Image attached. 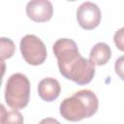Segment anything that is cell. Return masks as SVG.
<instances>
[{
    "label": "cell",
    "instance_id": "cell-1",
    "mask_svg": "<svg viewBox=\"0 0 124 124\" xmlns=\"http://www.w3.org/2000/svg\"><path fill=\"white\" fill-rule=\"evenodd\" d=\"M60 74L78 85L89 83L95 75V65L82 57L75 41L68 38L58 39L52 46Z\"/></svg>",
    "mask_w": 124,
    "mask_h": 124
},
{
    "label": "cell",
    "instance_id": "cell-2",
    "mask_svg": "<svg viewBox=\"0 0 124 124\" xmlns=\"http://www.w3.org/2000/svg\"><path fill=\"white\" fill-rule=\"evenodd\" d=\"M99 101L96 94L88 89L75 92L71 97L64 99L60 104V114L68 121L76 122L91 117L96 113Z\"/></svg>",
    "mask_w": 124,
    "mask_h": 124
},
{
    "label": "cell",
    "instance_id": "cell-3",
    "mask_svg": "<svg viewBox=\"0 0 124 124\" xmlns=\"http://www.w3.org/2000/svg\"><path fill=\"white\" fill-rule=\"evenodd\" d=\"M30 81L21 74H13L7 80L5 87V101L9 107L15 109L24 108L29 102Z\"/></svg>",
    "mask_w": 124,
    "mask_h": 124
},
{
    "label": "cell",
    "instance_id": "cell-4",
    "mask_svg": "<svg viewBox=\"0 0 124 124\" xmlns=\"http://www.w3.org/2000/svg\"><path fill=\"white\" fill-rule=\"evenodd\" d=\"M19 47L23 59L30 65H41L46 59L47 52L44 42L33 34L22 37Z\"/></svg>",
    "mask_w": 124,
    "mask_h": 124
},
{
    "label": "cell",
    "instance_id": "cell-5",
    "mask_svg": "<svg viewBox=\"0 0 124 124\" xmlns=\"http://www.w3.org/2000/svg\"><path fill=\"white\" fill-rule=\"evenodd\" d=\"M101 18V10L93 2H83L77 10V20L83 29L91 30L96 28L100 24Z\"/></svg>",
    "mask_w": 124,
    "mask_h": 124
},
{
    "label": "cell",
    "instance_id": "cell-6",
    "mask_svg": "<svg viewBox=\"0 0 124 124\" xmlns=\"http://www.w3.org/2000/svg\"><path fill=\"white\" fill-rule=\"evenodd\" d=\"M26 15L36 22L49 20L53 15V6L48 0H32L26 5Z\"/></svg>",
    "mask_w": 124,
    "mask_h": 124
},
{
    "label": "cell",
    "instance_id": "cell-7",
    "mask_svg": "<svg viewBox=\"0 0 124 124\" xmlns=\"http://www.w3.org/2000/svg\"><path fill=\"white\" fill-rule=\"evenodd\" d=\"M60 91V83L54 78H45L38 84V94L46 102H52L57 99Z\"/></svg>",
    "mask_w": 124,
    "mask_h": 124
},
{
    "label": "cell",
    "instance_id": "cell-8",
    "mask_svg": "<svg viewBox=\"0 0 124 124\" xmlns=\"http://www.w3.org/2000/svg\"><path fill=\"white\" fill-rule=\"evenodd\" d=\"M111 57V49L109 46L106 43H97L90 50L89 60L93 62L94 65L102 66L107 64Z\"/></svg>",
    "mask_w": 124,
    "mask_h": 124
},
{
    "label": "cell",
    "instance_id": "cell-9",
    "mask_svg": "<svg viewBox=\"0 0 124 124\" xmlns=\"http://www.w3.org/2000/svg\"><path fill=\"white\" fill-rule=\"evenodd\" d=\"M0 124H23V116L18 109L6 110L4 105H1Z\"/></svg>",
    "mask_w": 124,
    "mask_h": 124
},
{
    "label": "cell",
    "instance_id": "cell-10",
    "mask_svg": "<svg viewBox=\"0 0 124 124\" xmlns=\"http://www.w3.org/2000/svg\"><path fill=\"white\" fill-rule=\"evenodd\" d=\"M0 46H0V51H1L0 54H1V60L2 61L4 59L10 58L14 55L16 46H15L14 42L11 39L2 37L0 39Z\"/></svg>",
    "mask_w": 124,
    "mask_h": 124
},
{
    "label": "cell",
    "instance_id": "cell-11",
    "mask_svg": "<svg viewBox=\"0 0 124 124\" xmlns=\"http://www.w3.org/2000/svg\"><path fill=\"white\" fill-rule=\"evenodd\" d=\"M113 42L119 50L124 51V27H121L114 33Z\"/></svg>",
    "mask_w": 124,
    "mask_h": 124
},
{
    "label": "cell",
    "instance_id": "cell-12",
    "mask_svg": "<svg viewBox=\"0 0 124 124\" xmlns=\"http://www.w3.org/2000/svg\"><path fill=\"white\" fill-rule=\"evenodd\" d=\"M114 71L117 76L124 80V55L118 57L114 63Z\"/></svg>",
    "mask_w": 124,
    "mask_h": 124
},
{
    "label": "cell",
    "instance_id": "cell-13",
    "mask_svg": "<svg viewBox=\"0 0 124 124\" xmlns=\"http://www.w3.org/2000/svg\"><path fill=\"white\" fill-rule=\"evenodd\" d=\"M39 124H61L58 120H56L55 118H52V117H46V118H44L42 119Z\"/></svg>",
    "mask_w": 124,
    "mask_h": 124
}]
</instances>
